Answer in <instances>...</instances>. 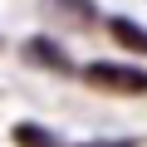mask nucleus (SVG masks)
<instances>
[{
    "label": "nucleus",
    "instance_id": "obj_4",
    "mask_svg": "<svg viewBox=\"0 0 147 147\" xmlns=\"http://www.w3.org/2000/svg\"><path fill=\"white\" fill-rule=\"evenodd\" d=\"M10 137H15V147H59V137H54V132H44L39 123H15V132H10Z\"/></svg>",
    "mask_w": 147,
    "mask_h": 147
},
{
    "label": "nucleus",
    "instance_id": "obj_3",
    "mask_svg": "<svg viewBox=\"0 0 147 147\" xmlns=\"http://www.w3.org/2000/svg\"><path fill=\"white\" fill-rule=\"evenodd\" d=\"M25 54H30L34 64H44L49 74H69V69H74V64H69V54H64L54 39H30V44H25Z\"/></svg>",
    "mask_w": 147,
    "mask_h": 147
},
{
    "label": "nucleus",
    "instance_id": "obj_2",
    "mask_svg": "<svg viewBox=\"0 0 147 147\" xmlns=\"http://www.w3.org/2000/svg\"><path fill=\"white\" fill-rule=\"evenodd\" d=\"M108 34H113L123 49H132V54H142V59H147V30H142L137 20H127V15H113V20H108Z\"/></svg>",
    "mask_w": 147,
    "mask_h": 147
},
{
    "label": "nucleus",
    "instance_id": "obj_6",
    "mask_svg": "<svg viewBox=\"0 0 147 147\" xmlns=\"http://www.w3.org/2000/svg\"><path fill=\"white\" fill-rule=\"evenodd\" d=\"M79 147H137L132 137H103V142H79Z\"/></svg>",
    "mask_w": 147,
    "mask_h": 147
},
{
    "label": "nucleus",
    "instance_id": "obj_5",
    "mask_svg": "<svg viewBox=\"0 0 147 147\" xmlns=\"http://www.w3.org/2000/svg\"><path fill=\"white\" fill-rule=\"evenodd\" d=\"M49 5H54L59 15H69L74 25H93V20H98V10L88 5V0H49Z\"/></svg>",
    "mask_w": 147,
    "mask_h": 147
},
{
    "label": "nucleus",
    "instance_id": "obj_1",
    "mask_svg": "<svg viewBox=\"0 0 147 147\" xmlns=\"http://www.w3.org/2000/svg\"><path fill=\"white\" fill-rule=\"evenodd\" d=\"M84 84L88 88H103V93H147V69L118 64V59H93L84 69Z\"/></svg>",
    "mask_w": 147,
    "mask_h": 147
}]
</instances>
